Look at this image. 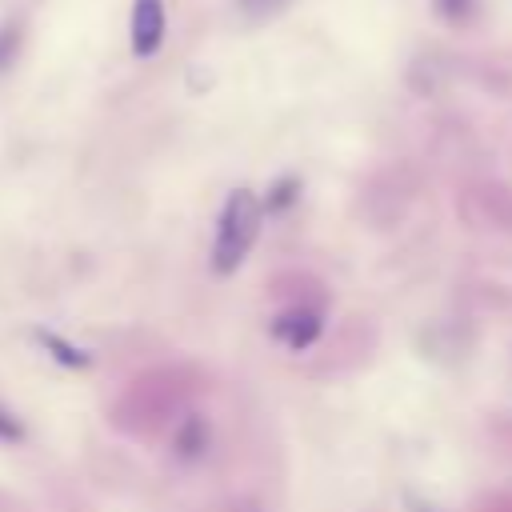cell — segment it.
<instances>
[{"mask_svg":"<svg viewBox=\"0 0 512 512\" xmlns=\"http://www.w3.org/2000/svg\"><path fill=\"white\" fill-rule=\"evenodd\" d=\"M256 232H260V204L248 188H236L224 208H220V220H216V240H212V272L228 276L244 264L248 248L256 244Z\"/></svg>","mask_w":512,"mask_h":512,"instance_id":"obj_1","label":"cell"},{"mask_svg":"<svg viewBox=\"0 0 512 512\" xmlns=\"http://www.w3.org/2000/svg\"><path fill=\"white\" fill-rule=\"evenodd\" d=\"M164 40V4L160 0H136L132 4V52L152 56Z\"/></svg>","mask_w":512,"mask_h":512,"instance_id":"obj_2","label":"cell"},{"mask_svg":"<svg viewBox=\"0 0 512 512\" xmlns=\"http://www.w3.org/2000/svg\"><path fill=\"white\" fill-rule=\"evenodd\" d=\"M272 332H276V340H284L288 348H308V344L320 336V316L296 308V312H284V316L272 324Z\"/></svg>","mask_w":512,"mask_h":512,"instance_id":"obj_3","label":"cell"},{"mask_svg":"<svg viewBox=\"0 0 512 512\" xmlns=\"http://www.w3.org/2000/svg\"><path fill=\"white\" fill-rule=\"evenodd\" d=\"M32 340H36L56 364H64V368H88V364H92V356H88L84 348L68 344L64 336H56V332H48V328H32Z\"/></svg>","mask_w":512,"mask_h":512,"instance_id":"obj_4","label":"cell"},{"mask_svg":"<svg viewBox=\"0 0 512 512\" xmlns=\"http://www.w3.org/2000/svg\"><path fill=\"white\" fill-rule=\"evenodd\" d=\"M204 448H208V424L200 416H188L180 424V432H176V456L180 460H196Z\"/></svg>","mask_w":512,"mask_h":512,"instance_id":"obj_5","label":"cell"},{"mask_svg":"<svg viewBox=\"0 0 512 512\" xmlns=\"http://www.w3.org/2000/svg\"><path fill=\"white\" fill-rule=\"evenodd\" d=\"M16 44H20V28L16 24H4L0 28V72H8V64L16 60Z\"/></svg>","mask_w":512,"mask_h":512,"instance_id":"obj_6","label":"cell"},{"mask_svg":"<svg viewBox=\"0 0 512 512\" xmlns=\"http://www.w3.org/2000/svg\"><path fill=\"white\" fill-rule=\"evenodd\" d=\"M20 440H24V424L8 408H0V444H20Z\"/></svg>","mask_w":512,"mask_h":512,"instance_id":"obj_7","label":"cell"},{"mask_svg":"<svg viewBox=\"0 0 512 512\" xmlns=\"http://www.w3.org/2000/svg\"><path fill=\"white\" fill-rule=\"evenodd\" d=\"M284 0H244V12L248 16H268V12H276Z\"/></svg>","mask_w":512,"mask_h":512,"instance_id":"obj_8","label":"cell"}]
</instances>
